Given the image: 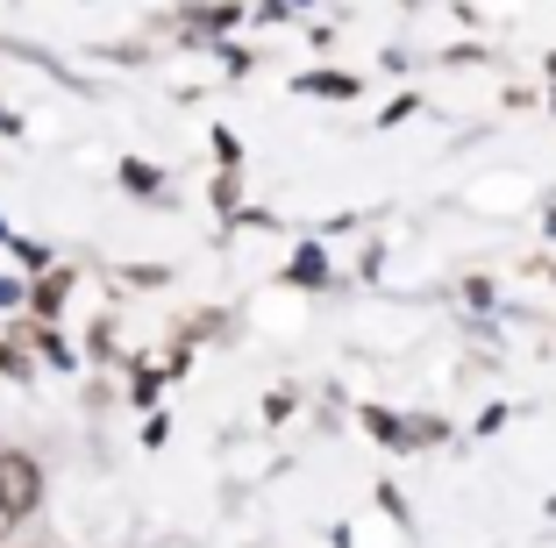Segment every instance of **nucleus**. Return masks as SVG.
<instances>
[{
	"label": "nucleus",
	"instance_id": "f257e3e1",
	"mask_svg": "<svg viewBox=\"0 0 556 548\" xmlns=\"http://www.w3.org/2000/svg\"><path fill=\"white\" fill-rule=\"evenodd\" d=\"M36 499H43V470H36V456L0 449V506L22 520V513H36Z\"/></svg>",
	"mask_w": 556,
	"mask_h": 548
},
{
	"label": "nucleus",
	"instance_id": "f03ea898",
	"mask_svg": "<svg viewBox=\"0 0 556 548\" xmlns=\"http://www.w3.org/2000/svg\"><path fill=\"white\" fill-rule=\"evenodd\" d=\"M58 300H65V278H43V285H36V307L50 314V307H58Z\"/></svg>",
	"mask_w": 556,
	"mask_h": 548
},
{
	"label": "nucleus",
	"instance_id": "7ed1b4c3",
	"mask_svg": "<svg viewBox=\"0 0 556 548\" xmlns=\"http://www.w3.org/2000/svg\"><path fill=\"white\" fill-rule=\"evenodd\" d=\"M15 300H22V285H15V278H0V307H15Z\"/></svg>",
	"mask_w": 556,
	"mask_h": 548
},
{
	"label": "nucleus",
	"instance_id": "20e7f679",
	"mask_svg": "<svg viewBox=\"0 0 556 548\" xmlns=\"http://www.w3.org/2000/svg\"><path fill=\"white\" fill-rule=\"evenodd\" d=\"M8 527H15V513H8V506H0V534H8Z\"/></svg>",
	"mask_w": 556,
	"mask_h": 548
}]
</instances>
